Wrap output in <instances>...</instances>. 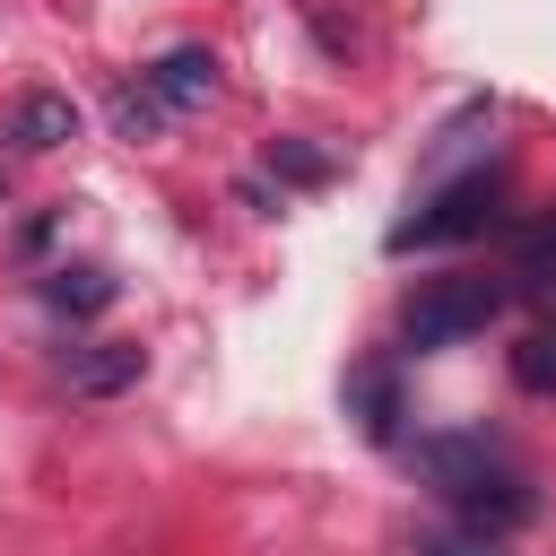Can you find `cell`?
Wrapping results in <instances>:
<instances>
[{
  "instance_id": "1",
  "label": "cell",
  "mask_w": 556,
  "mask_h": 556,
  "mask_svg": "<svg viewBox=\"0 0 556 556\" xmlns=\"http://www.w3.org/2000/svg\"><path fill=\"white\" fill-rule=\"evenodd\" d=\"M417 469L434 478V495L478 530V539H504L539 513V495L521 486V469L504 460L495 434H417Z\"/></svg>"
},
{
  "instance_id": "2",
  "label": "cell",
  "mask_w": 556,
  "mask_h": 556,
  "mask_svg": "<svg viewBox=\"0 0 556 556\" xmlns=\"http://www.w3.org/2000/svg\"><path fill=\"white\" fill-rule=\"evenodd\" d=\"M504 304H513V278H478V269H452V278H426V287L400 304V339L426 356V348L478 339V330H486Z\"/></svg>"
},
{
  "instance_id": "3",
  "label": "cell",
  "mask_w": 556,
  "mask_h": 556,
  "mask_svg": "<svg viewBox=\"0 0 556 556\" xmlns=\"http://www.w3.org/2000/svg\"><path fill=\"white\" fill-rule=\"evenodd\" d=\"M486 226H504V174H495V165H478V174L443 182L426 208H408V217L382 235V252H434V243H469V235H486Z\"/></svg>"
},
{
  "instance_id": "4",
  "label": "cell",
  "mask_w": 556,
  "mask_h": 556,
  "mask_svg": "<svg viewBox=\"0 0 556 556\" xmlns=\"http://www.w3.org/2000/svg\"><path fill=\"white\" fill-rule=\"evenodd\" d=\"M139 87L165 104V122H174V113H200V104L217 96V52H208V43H174V52H156V61L139 70Z\"/></svg>"
},
{
  "instance_id": "5",
  "label": "cell",
  "mask_w": 556,
  "mask_h": 556,
  "mask_svg": "<svg viewBox=\"0 0 556 556\" xmlns=\"http://www.w3.org/2000/svg\"><path fill=\"white\" fill-rule=\"evenodd\" d=\"M139 374H148V348H130V339H87V348L61 356V382H70L78 400H113V391H130Z\"/></svg>"
},
{
  "instance_id": "6",
  "label": "cell",
  "mask_w": 556,
  "mask_h": 556,
  "mask_svg": "<svg viewBox=\"0 0 556 556\" xmlns=\"http://www.w3.org/2000/svg\"><path fill=\"white\" fill-rule=\"evenodd\" d=\"M9 139L43 156V148L78 139V104H70V96H52V87H35V96H17V104H9Z\"/></svg>"
},
{
  "instance_id": "7",
  "label": "cell",
  "mask_w": 556,
  "mask_h": 556,
  "mask_svg": "<svg viewBox=\"0 0 556 556\" xmlns=\"http://www.w3.org/2000/svg\"><path fill=\"white\" fill-rule=\"evenodd\" d=\"M348 417H356L374 443L400 434V382H391V365H356V374H348Z\"/></svg>"
},
{
  "instance_id": "8",
  "label": "cell",
  "mask_w": 556,
  "mask_h": 556,
  "mask_svg": "<svg viewBox=\"0 0 556 556\" xmlns=\"http://www.w3.org/2000/svg\"><path fill=\"white\" fill-rule=\"evenodd\" d=\"M43 304L70 313V321H87V313L113 304V278H104V269H52V278H43Z\"/></svg>"
},
{
  "instance_id": "9",
  "label": "cell",
  "mask_w": 556,
  "mask_h": 556,
  "mask_svg": "<svg viewBox=\"0 0 556 556\" xmlns=\"http://www.w3.org/2000/svg\"><path fill=\"white\" fill-rule=\"evenodd\" d=\"M269 174H278V182H295V191H321V182L339 174V156H330V148H313V139H269Z\"/></svg>"
},
{
  "instance_id": "10",
  "label": "cell",
  "mask_w": 556,
  "mask_h": 556,
  "mask_svg": "<svg viewBox=\"0 0 556 556\" xmlns=\"http://www.w3.org/2000/svg\"><path fill=\"white\" fill-rule=\"evenodd\" d=\"M513 382L539 391V400L556 391V313H547L539 330H521V348H513Z\"/></svg>"
},
{
  "instance_id": "11",
  "label": "cell",
  "mask_w": 556,
  "mask_h": 556,
  "mask_svg": "<svg viewBox=\"0 0 556 556\" xmlns=\"http://www.w3.org/2000/svg\"><path fill=\"white\" fill-rule=\"evenodd\" d=\"M513 287H530V295H547V287H556V217L521 226V269H513Z\"/></svg>"
},
{
  "instance_id": "12",
  "label": "cell",
  "mask_w": 556,
  "mask_h": 556,
  "mask_svg": "<svg viewBox=\"0 0 556 556\" xmlns=\"http://www.w3.org/2000/svg\"><path fill=\"white\" fill-rule=\"evenodd\" d=\"M113 130H122V139H156V130H165V104L130 78V87H113Z\"/></svg>"
},
{
  "instance_id": "13",
  "label": "cell",
  "mask_w": 556,
  "mask_h": 556,
  "mask_svg": "<svg viewBox=\"0 0 556 556\" xmlns=\"http://www.w3.org/2000/svg\"><path fill=\"white\" fill-rule=\"evenodd\" d=\"M408 556H504V539H426V547H408Z\"/></svg>"
}]
</instances>
